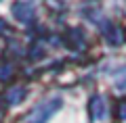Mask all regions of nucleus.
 I'll use <instances>...</instances> for the list:
<instances>
[{
  "mask_svg": "<svg viewBox=\"0 0 126 123\" xmlns=\"http://www.w3.org/2000/svg\"><path fill=\"white\" fill-rule=\"evenodd\" d=\"M88 111H90V119L93 121H103L107 111H105V102L101 96H93L90 98V104H88Z\"/></svg>",
  "mask_w": 126,
  "mask_h": 123,
  "instance_id": "20e7f679",
  "label": "nucleus"
},
{
  "mask_svg": "<svg viewBox=\"0 0 126 123\" xmlns=\"http://www.w3.org/2000/svg\"><path fill=\"white\" fill-rule=\"evenodd\" d=\"M36 6L32 4V2H15L13 4V15L19 19L21 23H30L32 19L36 17Z\"/></svg>",
  "mask_w": 126,
  "mask_h": 123,
  "instance_id": "f03ea898",
  "label": "nucleus"
},
{
  "mask_svg": "<svg viewBox=\"0 0 126 123\" xmlns=\"http://www.w3.org/2000/svg\"><path fill=\"white\" fill-rule=\"evenodd\" d=\"M6 27H9V25H6V23L2 21V19H0V31H2V34H4V31H6Z\"/></svg>",
  "mask_w": 126,
  "mask_h": 123,
  "instance_id": "9d476101",
  "label": "nucleus"
},
{
  "mask_svg": "<svg viewBox=\"0 0 126 123\" xmlns=\"http://www.w3.org/2000/svg\"><path fill=\"white\" fill-rule=\"evenodd\" d=\"M25 96H27V90L23 88V86H15V88H11L9 92H6V104L17 106L19 102H23Z\"/></svg>",
  "mask_w": 126,
  "mask_h": 123,
  "instance_id": "39448f33",
  "label": "nucleus"
},
{
  "mask_svg": "<svg viewBox=\"0 0 126 123\" xmlns=\"http://www.w3.org/2000/svg\"><path fill=\"white\" fill-rule=\"evenodd\" d=\"M116 88L118 90H126V67H122L116 73Z\"/></svg>",
  "mask_w": 126,
  "mask_h": 123,
  "instance_id": "0eeeda50",
  "label": "nucleus"
},
{
  "mask_svg": "<svg viewBox=\"0 0 126 123\" xmlns=\"http://www.w3.org/2000/svg\"><path fill=\"white\" fill-rule=\"evenodd\" d=\"M105 38H107L109 46H120L124 44V29L122 27H109L105 31Z\"/></svg>",
  "mask_w": 126,
  "mask_h": 123,
  "instance_id": "423d86ee",
  "label": "nucleus"
},
{
  "mask_svg": "<svg viewBox=\"0 0 126 123\" xmlns=\"http://www.w3.org/2000/svg\"><path fill=\"white\" fill-rule=\"evenodd\" d=\"M65 42H67V46L72 50H84L86 48V34H84V29H80V27L69 29Z\"/></svg>",
  "mask_w": 126,
  "mask_h": 123,
  "instance_id": "7ed1b4c3",
  "label": "nucleus"
},
{
  "mask_svg": "<svg viewBox=\"0 0 126 123\" xmlns=\"http://www.w3.org/2000/svg\"><path fill=\"white\" fill-rule=\"evenodd\" d=\"M120 117L126 121V100H122V102H120Z\"/></svg>",
  "mask_w": 126,
  "mask_h": 123,
  "instance_id": "1a4fd4ad",
  "label": "nucleus"
},
{
  "mask_svg": "<svg viewBox=\"0 0 126 123\" xmlns=\"http://www.w3.org/2000/svg\"><path fill=\"white\" fill-rule=\"evenodd\" d=\"M13 75V65L11 63H0V79H9Z\"/></svg>",
  "mask_w": 126,
  "mask_h": 123,
  "instance_id": "6e6552de",
  "label": "nucleus"
},
{
  "mask_svg": "<svg viewBox=\"0 0 126 123\" xmlns=\"http://www.w3.org/2000/svg\"><path fill=\"white\" fill-rule=\"evenodd\" d=\"M61 104H63V100L59 96H55V98H50V100L42 102V104H38L36 109L30 113V117L25 119V123H48V119L61 109Z\"/></svg>",
  "mask_w": 126,
  "mask_h": 123,
  "instance_id": "f257e3e1",
  "label": "nucleus"
}]
</instances>
